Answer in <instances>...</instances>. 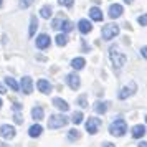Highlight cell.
Instances as JSON below:
<instances>
[{
	"mask_svg": "<svg viewBox=\"0 0 147 147\" xmlns=\"http://www.w3.org/2000/svg\"><path fill=\"white\" fill-rule=\"evenodd\" d=\"M78 28H80V32L83 35H88L91 30H93V25H91V22H88L86 18H81L80 23H78Z\"/></svg>",
	"mask_w": 147,
	"mask_h": 147,
	"instance_id": "obj_10",
	"label": "cell"
},
{
	"mask_svg": "<svg viewBox=\"0 0 147 147\" xmlns=\"http://www.w3.org/2000/svg\"><path fill=\"white\" fill-rule=\"evenodd\" d=\"M61 23H63V20H61V18H55V20L51 22V27H53L55 30H60Z\"/></svg>",
	"mask_w": 147,
	"mask_h": 147,
	"instance_id": "obj_29",
	"label": "cell"
},
{
	"mask_svg": "<svg viewBox=\"0 0 147 147\" xmlns=\"http://www.w3.org/2000/svg\"><path fill=\"white\" fill-rule=\"evenodd\" d=\"M102 147H114V144H109V142H104V146Z\"/></svg>",
	"mask_w": 147,
	"mask_h": 147,
	"instance_id": "obj_36",
	"label": "cell"
},
{
	"mask_svg": "<svg viewBox=\"0 0 147 147\" xmlns=\"http://www.w3.org/2000/svg\"><path fill=\"white\" fill-rule=\"evenodd\" d=\"M109 58H111L113 65L117 68V69L124 66V65H126V61H127V56L122 53V51L119 50V47H116V45L109 48Z\"/></svg>",
	"mask_w": 147,
	"mask_h": 147,
	"instance_id": "obj_1",
	"label": "cell"
},
{
	"mask_svg": "<svg viewBox=\"0 0 147 147\" xmlns=\"http://www.w3.org/2000/svg\"><path fill=\"white\" fill-rule=\"evenodd\" d=\"M51 12H53V10H51V7H47V5H45V7H41L40 15L43 17V18H50V17H51Z\"/></svg>",
	"mask_w": 147,
	"mask_h": 147,
	"instance_id": "obj_24",
	"label": "cell"
},
{
	"mask_svg": "<svg viewBox=\"0 0 147 147\" xmlns=\"http://www.w3.org/2000/svg\"><path fill=\"white\" fill-rule=\"evenodd\" d=\"M74 3V0H60V5H63V7H71Z\"/></svg>",
	"mask_w": 147,
	"mask_h": 147,
	"instance_id": "obj_31",
	"label": "cell"
},
{
	"mask_svg": "<svg viewBox=\"0 0 147 147\" xmlns=\"http://www.w3.org/2000/svg\"><path fill=\"white\" fill-rule=\"evenodd\" d=\"M5 83H7V84L12 88L13 91H18V89H20V86L17 84V81H15L13 78H10V76H7V78H5Z\"/></svg>",
	"mask_w": 147,
	"mask_h": 147,
	"instance_id": "obj_23",
	"label": "cell"
},
{
	"mask_svg": "<svg viewBox=\"0 0 147 147\" xmlns=\"http://www.w3.org/2000/svg\"><path fill=\"white\" fill-rule=\"evenodd\" d=\"M101 33H102V38L104 40H113L114 36L119 35V27L116 23H109V25H106V27L102 28Z\"/></svg>",
	"mask_w": 147,
	"mask_h": 147,
	"instance_id": "obj_4",
	"label": "cell"
},
{
	"mask_svg": "<svg viewBox=\"0 0 147 147\" xmlns=\"http://www.w3.org/2000/svg\"><path fill=\"white\" fill-rule=\"evenodd\" d=\"M0 136H2L3 139H13L15 137V127L8 126V124L0 126Z\"/></svg>",
	"mask_w": 147,
	"mask_h": 147,
	"instance_id": "obj_6",
	"label": "cell"
},
{
	"mask_svg": "<svg viewBox=\"0 0 147 147\" xmlns=\"http://www.w3.org/2000/svg\"><path fill=\"white\" fill-rule=\"evenodd\" d=\"M53 106H55V107H58V109H61L63 113L69 109V106H68V102H66L65 99H61V98H55V99H53Z\"/></svg>",
	"mask_w": 147,
	"mask_h": 147,
	"instance_id": "obj_14",
	"label": "cell"
},
{
	"mask_svg": "<svg viewBox=\"0 0 147 147\" xmlns=\"http://www.w3.org/2000/svg\"><path fill=\"white\" fill-rule=\"evenodd\" d=\"M71 121H73V124H81L83 122V113H74L73 114V117H71Z\"/></svg>",
	"mask_w": 147,
	"mask_h": 147,
	"instance_id": "obj_26",
	"label": "cell"
},
{
	"mask_svg": "<svg viewBox=\"0 0 147 147\" xmlns=\"http://www.w3.org/2000/svg\"><path fill=\"white\" fill-rule=\"evenodd\" d=\"M144 134H146V126H144V124H137V126L132 127V137L134 139H139Z\"/></svg>",
	"mask_w": 147,
	"mask_h": 147,
	"instance_id": "obj_13",
	"label": "cell"
},
{
	"mask_svg": "<svg viewBox=\"0 0 147 147\" xmlns=\"http://www.w3.org/2000/svg\"><path fill=\"white\" fill-rule=\"evenodd\" d=\"M84 65H86L84 58H74V60L71 61V66H73L74 69H81V68H84Z\"/></svg>",
	"mask_w": 147,
	"mask_h": 147,
	"instance_id": "obj_20",
	"label": "cell"
},
{
	"mask_svg": "<svg viewBox=\"0 0 147 147\" xmlns=\"http://www.w3.org/2000/svg\"><path fill=\"white\" fill-rule=\"evenodd\" d=\"M89 17H91L94 22H101L102 20V12H101V8L93 7L91 10H89Z\"/></svg>",
	"mask_w": 147,
	"mask_h": 147,
	"instance_id": "obj_15",
	"label": "cell"
},
{
	"mask_svg": "<svg viewBox=\"0 0 147 147\" xmlns=\"http://www.w3.org/2000/svg\"><path fill=\"white\" fill-rule=\"evenodd\" d=\"M68 124V117L66 116H61V114H55L48 119V127L50 129H58V127H63Z\"/></svg>",
	"mask_w": 147,
	"mask_h": 147,
	"instance_id": "obj_3",
	"label": "cell"
},
{
	"mask_svg": "<svg viewBox=\"0 0 147 147\" xmlns=\"http://www.w3.org/2000/svg\"><path fill=\"white\" fill-rule=\"evenodd\" d=\"M51 45V38L48 36V35H40L38 38H36V47L40 48V50H45V48H48Z\"/></svg>",
	"mask_w": 147,
	"mask_h": 147,
	"instance_id": "obj_7",
	"label": "cell"
},
{
	"mask_svg": "<svg viewBox=\"0 0 147 147\" xmlns=\"http://www.w3.org/2000/svg\"><path fill=\"white\" fill-rule=\"evenodd\" d=\"M0 107H2V99H0Z\"/></svg>",
	"mask_w": 147,
	"mask_h": 147,
	"instance_id": "obj_40",
	"label": "cell"
},
{
	"mask_svg": "<svg viewBox=\"0 0 147 147\" xmlns=\"http://www.w3.org/2000/svg\"><path fill=\"white\" fill-rule=\"evenodd\" d=\"M140 147H146V142H140Z\"/></svg>",
	"mask_w": 147,
	"mask_h": 147,
	"instance_id": "obj_38",
	"label": "cell"
},
{
	"mask_svg": "<svg viewBox=\"0 0 147 147\" xmlns=\"http://www.w3.org/2000/svg\"><path fill=\"white\" fill-rule=\"evenodd\" d=\"M5 93H7V91H5V88L0 84V94H5Z\"/></svg>",
	"mask_w": 147,
	"mask_h": 147,
	"instance_id": "obj_35",
	"label": "cell"
},
{
	"mask_svg": "<svg viewBox=\"0 0 147 147\" xmlns=\"http://www.w3.org/2000/svg\"><path fill=\"white\" fill-rule=\"evenodd\" d=\"M13 121L17 122V124H23V117H22L20 114H15V116H13Z\"/></svg>",
	"mask_w": 147,
	"mask_h": 147,
	"instance_id": "obj_33",
	"label": "cell"
},
{
	"mask_svg": "<svg viewBox=\"0 0 147 147\" xmlns=\"http://www.w3.org/2000/svg\"><path fill=\"white\" fill-rule=\"evenodd\" d=\"M122 12H124L122 5L114 3V5H111V7H109V17H111V18H119L121 15H122Z\"/></svg>",
	"mask_w": 147,
	"mask_h": 147,
	"instance_id": "obj_12",
	"label": "cell"
},
{
	"mask_svg": "<svg viewBox=\"0 0 147 147\" xmlns=\"http://www.w3.org/2000/svg\"><path fill=\"white\" fill-rule=\"evenodd\" d=\"M2 3H3V0H0V7H2Z\"/></svg>",
	"mask_w": 147,
	"mask_h": 147,
	"instance_id": "obj_39",
	"label": "cell"
},
{
	"mask_svg": "<svg viewBox=\"0 0 147 147\" xmlns=\"http://www.w3.org/2000/svg\"><path fill=\"white\" fill-rule=\"evenodd\" d=\"M101 127V119L99 117H89L86 122V131L89 134H96L98 131H99Z\"/></svg>",
	"mask_w": 147,
	"mask_h": 147,
	"instance_id": "obj_5",
	"label": "cell"
},
{
	"mask_svg": "<svg viewBox=\"0 0 147 147\" xmlns=\"http://www.w3.org/2000/svg\"><path fill=\"white\" fill-rule=\"evenodd\" d=\"M68 139L69 140H78L80 139V132H78V131H69V134H68Z\"/></svg>",
	"mask_w": 147,
	"mask_h": 147,
	"instance_id": "obj_27",
	"label": "cell"
},
{
	"mask_svg": "<svg viewBox=\"0 0 147 147\" xmlns=\"http://www.w3.org/2000/svg\"><path fill=\"white\" fill-rule=\"evenodd\" d=\"M94 111L98 114H104L107 111V102H104V101H96L94 102Z\"/></svg>",
	"mask_w": 147,
	"mask_h": 147,
	"instance_id": "obj_17",
	"label": "cell"
},
{
	"mask_svg": "<svg viewBox=\"0 0 147 147\" xmlns=\"http://www.w3.org/2000/svg\"><path fill=\"white\" fill-rule=\"evenodd\" d=\"M66 43H68V36L65 33H60L56 36V45H58V47H65Z\"/></svg>",
	"mask_w": 147,
	"mask_h": 147,
	"instance_id": "obj_22",
	"label": "cell"
},
{
	"mask_svg": "<svg viewBox=\"0 0 147 147\" xmlns=\"http://www.w3.org/2000/svg\"><path fill=\"white\" fill-rule=\"evenodd\" d=\"M41 131H43V127L38 126V124H35V126H32L28 129V134H30L32 137H38V136H41Z\"/></svg>",
	"mask_w": 147,
	"mask_h": 147,
	"instance_id": "obj_19",
	"label": "cell"
},
{
	"mask_svg": "<svg viewBox=\"0 0 147 147\" xmlns=\"http://www.w3.org/2000/svg\"><path fill=\"white\" fill-rule=\"evenodd\" d=\"M124 2H126V3H132V0H124Z\"/></svg>",
	"mask_w": 147,
	"mask_h": 147,
	"instance_id": "obj_37",
	"label": "cell"
},
{
	"mask_svg": "<svg viewBox=\"0 0 147 147\" xmlns=\"http://www.w3.org/2000/svg\"><path fill=\"white\" fill-rule=\"evenodd\" d=\"M60 28H63V32L68 33V32H71V30H73V23H71V22H68V20H63V23H61Z\"/></svg>",
	"mask_w": 147,
	"mask_h": 147,
	"instance_id": "obj_25",
	"label": "cell"
},
{
	"mask_svg": "<svg viewBox=\"0 0 147 147\" xmlns=\"http://www.w3.org/2000/svg\"><path fill=\"white\" fill-rule=\"evenodd\" d=\"M33 2H35V0H20V7L22 8H28Z\"/></svg>",
	"mask_w": 147,
	"mask_h": 147,
	"instance_id": "obj_30",
	"label": "cell"
},
{
	"mask_svg": "<svg viewBox=\"0 0 147 147\" xmlns=\"http://www.w3.org/2000/svg\"><path fill=\"white\" fill-rule=\"evenodd\" d=\"M36 30H38V20H36V17H32L30 18V36H33Z\"/></svg>",
	"mask_w": 147,
	"mask_h": 147,
	"instance_id": "obj_21",
	"label": "cell"
},
{
	"mask_svg": "<svg viewBox=\"0 0 147 147\" xmlns=\"http://www.w3.org/2000/svg\"><path fill=\"white\" fill-rule=\"evenodd\" d=\"M78 104H80L81 107H88V98H86V94L80 96V99H78Z\"/></svg>",
	"mask_w": 147,
	"mask_h": 147,
	"instance_id": "obj_28",
	"label": "cell"
},
{
	"mask_svg": "<svg viewBox=\"0 0 147 147\" xmlns=\"http://www.w3.org/2000/svg\"><path fill=\"white\" fill-rule=\"evenodd\" d=\"M32 116H33V119H36V121L43 119V117H45V111H43V107H40V106L33 107V109H32Z\"/></svg>",
	"mask_w": 147,
	"mask_h": 147,
	"instance_id": "obj_18",
	"label": "cell"
},
{
	"mask_svg": "<svg viewBox=\"0 0 147 147\" xmlns=\"http://www.w3.org/2000/svg\"><path fill=\"white\" fill-rule=\"evenodd\" d=\"M36 86H38V89H40L41 93H45V94H47V93H51V84H50L47 80H40Z\"/></svg>",
	"mask_w": 147,
	"mask_h": 147,
	"instance_id": "obj_16",
	"label": "cell"
},
{
	"mask_svg": "<svg viewBox=\"0 0 147 147\" xmlns=\"http://www.w3.org/2000/svg\"><path fill=\"white\" fill-rule=\"evenodd\" d=\"M136 89H137V86H136V83H131L129 84V88H122V91L119 93V99H126L127 96H131V94L136 93Z\"/></svg>",
	"mask_w": 147,
	"mask_h": 147,
	"instance_id": "obj_11",
	"label": "cell"
},
{
	"mask_svg": "<svg viewBox=\"0 0 147 147\" xmlns=\"http://www.w3.org/2000/svg\"><path fill=\"white\" fill-rule=\"evenodd\" d=\"M139 23H140V27H146V23H147V15L144 13L142 17H139Z\"/></svg>",
	"mask_w": 147,
	"mask_h": 147,
	"instance_id": "obj_32",
	"label": "cell"
},
{
	"mask_svg": "<svg viewBox=\"0 0 147 147\" xmlns=\"http://www.w3.org/2000/svg\"><path fill=\"white\" fill-rule=\"evenodd\" d=\"M127 131V124L126 121L122 119V117H119V119H116L111 124V127H109V132L113 134V136H116V137H121V136H124Z\"/></svg>",
	"mask_w": 147,
	"mask_h": 147,
	"instance_id": "obj_2",
	"label": "cell"
},
{
	"mask_svg": "<svg viewBox=\"0 0 147 147\" xmlns=\"http://www.w3.org/2000/svg\"><path fill=\"white\" fill-rule=\"evenodd\" d=\"M22 91L25 94H30L33 91V81L30 76H25V78H22Z\"/></svg>",
	"mask_w": 147,
	"mask_h": 147,
	"instance_id": "obj_8",
	"label": "cell"
},
{
	"mask_svg": "<svg viewBox=\"0 0 147 147\" xmlns=\"http://www.w3.org/2000/svg\"><path fill=\"white\" fill-rule=\"evenodd\" d=\"M13 109H15V111H20V109H22V104H20V102H15V104H13Z\"/></svg>",
	"mask_w": 147,
	"mask_h": 147,
	"instance_id": "obj_34",
	"label": "cell"
},
{
	"mask_svg": "<svg viewBox=\"0 0 147 147\" xmlns=\"http://www.w3.org/2000/svg\"><path fill=\"white\" fill-rule=\"evenodd\" d=\"M66 81H68V84H69V88H71V89H78V88H80V84H81L80 76H78V74H74V73L68 74Z\"/></svg>",
	"mask_w": 147,
	"mask_h": 147,
	"instance_id": "obj_9",
	"label": "cell"
}]
</instances>
